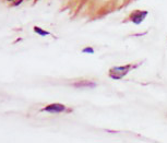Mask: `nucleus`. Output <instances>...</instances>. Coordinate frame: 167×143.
I'll list each match as a JSON object with an SVG mask.
<instances>
[{
  "mask_svg": "<svg viewBox=\"0 0 167 143\" xmlns=\"http://www.w3.org/2000/svg\"><path fill=\"white\" fill-rule=\"evenodd\" d=\"M132 66L131 65H126V66H120V67H115V68L111 69L109 70V77L113 78V79H121V78L125 77L127 73H128L130 70H131Z\"/></svg>",
  "mask_w": 167,
  "mask_h": 143,
  "instance_id": "obj_1",
  "label": "nucleus"
},
{
  "mask_svg": "<svg viewBox=\"0 0 167 143\" xmlns=\"http://www.w3.org/2000/svg\"><path fill=\"white\" fill-rule=\"evenodd\" d=\"M44 111H48V113H62L66 110V106L62 104H51V105H48L46 107L44 108Z\"/></svg>",
  "mask_w": 167,
  "mask_h": 143,
  "instance_id": "obj_2",
  "label": "nucleus"
},
{
  "mask_svg": "<svg viewBox=\"0 0 167 143\" xmlns=\"http://www.w3.org/2000/svg\"><path fill=\"white\" fill-rule=\"evenodd\" d=\"M146 15H147V12H146V11L133 12V13H132V15L130 17V20H131V21L133 22V23H135V24H140L141 22L144 20V18H145Z\"/></svg>",
  "mask_w": 167,
  "mask_h": 143,
  "instance_id": "obj_3",
  "label": "nucleus"
},
{
  "mask_svg": "<svg viewBox=\"0 0 167 143\" xmlns=\"http://www.w3.org/2000/svg\"><path fill=\"white\" fill-rule=\"evenodd\" d=\"M73 87H95L96 84L94 82H90V81H81V82H77L73 84Z\"/></svg>",
  "mask_w": 167,
  "mask_h": 143,
  "instance_id": "obj_4",
  "label": "nucleus"
},
{
  "mask_svg": "<svg viewBox=\"0 0 167 143\" xmlns=\"http://www.w3.org/2000/svg\"><path fill=\"white\" fill-rule=\"evenodd\" d=\"M34 31H35L37 34H39V35H42V36L49 35V32H47V31H44L43 29H41V27H38V26H34Z\"/></svg>",
  "mask_w": 167,
  "mask_h": 143,
  "instance_id": "obj_5",
  "label": "nucleus"
},
{
  "mask_svg": "<svg viewBox=\"0 0 167 143\" xmlns=\"http://www.w3.org/2000/svg\"><path fill=\"white\" fill-rule=\"evenodd\" d=\"M82 51L83 53H89V54H94V49L92 47H85Z\"/></svg>",
  "mask_w": 167,
  "mask_h": 143,
  "instance_id": "obj_6",
  "label": "nucleus"
},
{
  "mask_svg": "<svg viewBox=\"0 0 167 143\" xmlns=\"http://www.w3.org/2000/svg\"><path fill=\"white\" fill-rule=\"evenodd\" d=\"M21 2H22V0H19V1H17V2L13 3V6H19V5H20Z\"/></svg>",
  "mask_w": 167,
  "mask_h": 143,
  "instance_id": "obj_7",
  "label": "nucleus"
},
{
  "mask_svg": "<svg viewBox=\"0 0 167 143\" xmlns=\"http://www.w3.org/2000/svg\"><path fill=\"white\" fill-rule=\"evenodd\" d=\"M7 1H11V0H7Z\"/></svg>",
  "mask_w": 167,
  "mask_h": 143,
  "instance_id": "obj_8",
  "label": "nucleus"
}]
</instances>
